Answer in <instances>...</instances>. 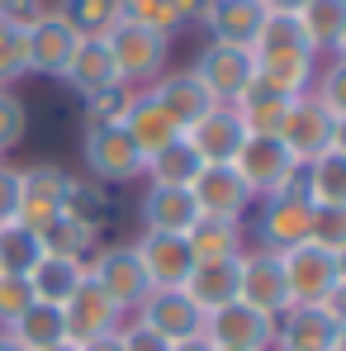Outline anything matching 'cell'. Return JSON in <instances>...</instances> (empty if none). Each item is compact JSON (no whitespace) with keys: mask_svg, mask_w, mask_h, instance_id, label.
Returning a JSON list of instances; mask_svg holds the SVG:
<instances>
[{"mask_svg":"<svg viewBox=\"0 0 346 351\" xmlns=\"http://www.w3.org/2000/svg\"><path fill=\"white\" fill-rule=\"evenodd\" d=\"M62 214L76 219V223H90V228H105V214H110V199L95 180H81L71 176L66 180V195H62Z\"/></svg>","mask_w":346,"mask_h":351,"instance_id":"36","label":"cell"},{"mask_svg":"<svg viewBox=\"0 0 346 351\" xmlns=\"http://www.w3.org/2000/svg\"><path fill=\"white\" fill-rule=\"evenodd\" d=\"M119 123L128 128V138L138 143V152H143V157H152L157 147H166L171 138H180V133H185V128L166 114V105L152 95V86L133 90V100H128V110H123V119H119Z\"/></svg>","mask_w":346,"mask_h":351,"instance_id":"20","label":"cell"},{"mask_svg":"<svg viewBox=\"0 0 346 351\" xmlns=\"http://www.w3.org/2000/svg\"><path fill=\"white\" fill-rule=\"evenodd\" d=\"M81 351H119L114 337H105V342H90V347H81Z\"/></svg>","mask_w":346,"mask_h":351,"instance_id":"49","label":"cell"},{"mask_svg":"<svg viewBox=\"0 0 346 351\" xmlns=\"http://www.w3.org/2000/svg\"><path fill=\"white\" fill-rule=\"evenodd\" d=\"M171 10H175L180 24H195V19L204 14V0H171Z\"/></svg>","mask_w":346,"mask_h":351,"instance_id":"46","label":"cell"},{"mask_svg":"<svg viewBox=\"0 0 346 351\" xmlns=\"http://www.w3.org/2000/svg\"><path fill=\"white\" fill-rule=\"evenodd\" d=\"M185 242H190L195 261H232V256L247 252L242 247V219H209V214H199L195 228L185 233Z\"/></svg>","mask_w":346,"mask_h":351,"instance_id":"28","label":"cell"},{"mask_svg":"<svg viewBox=\"0 0 346 351\" xmlns=\"http://www.w3.org/2000/svg\"><path fill=\"white\" fill-rule=\"evenodd\" d=\"M199 219V204L180 185H152L143 195V228L147 233H190Z\"/></svg>","mask_w":346,"mask_h":351,"instance_id":"24","label":"cell"},{"mask_svg":"<svg viewBox=\"0 0 346 351\" xmlns=\"http://www.w3.org/2000/svg\"><path fill=\"white\" fill-rule=\"evenodd\" d=\"M185 138L195 143V152L204 162H232L242 152V143H247V123H242V114L232 105H214L204 119H195L185 128Z\"/></svg>","mask_w":346,"mask_h":351,"instance_id":"21","label":"cell"},{"mask_svg":"<svg viewBox=\"0 0 346 351\" xmlns=\"http://www.w3.org/2000/svg\"><path fill=\"white\" fill-rule=\"evenodd\" d=\"M323 62L313 58L308 48H289V53H256V86L271 90V95H285L299 100L313 90V76H318Z\"/></svg>","mask_w":346,"mask_h":351,"instance_id":"18","label":"cell"},{"mask_svg":"<svg viewBox=\"0 0 346 351\" xmlns=\"http://www.w3.org/2000/svg\"><path fill=\"white\" fill-rule=\"evenodd\" d=\"M34 14H43V0H0V19H14V24H29Z\"/></svg>","mask_w":346,"mask_h":351,"instance_id":"45","label":"cell"},{"mask_svg":"<svg viewBox=\"0 0 346 351\" xmlns=\"http://www.w3.org/2000/svg\"><path fill=\"white\" fill-rule=\"evenodd\" d=\"M199 24L209 29V43H237L251 48L261 24H266V5L261 0H204Z\"/></svg>","mask_w":346,"mask_h":351,"instance_id":"19","label":"cell"},{"mask_svg":"<svg viewBox=\"0 0 346 351\" xmlns=\"http://www.w3.org/2000/svg\"><path fill=\"white\" fill-rule=\"evenodd\" d=\"M62 81L76 86L81 95H90V90H100V86H114L119 66H114V58H110V43H105V38H81L76 53H71V62L62 66Z\"/></svg>","mask_w":346,"mask_h":351,"instance_id":"26","label":"cell"},{"mask_svg":"<svg viewBox=\"0 0 346 351\" xmlns=\"http://www.w3.org/2000/svg\"><path fill=\"white\" fill-rule=\"evenodd\" d=\"M261 5H266V14H299L304 0H261Z\"/></svg>","mask_w":346,"mask_h":351,"instance_id":"47","label":"cell"},{"mask_svg":"<svg viewBox=\"0 0 346 351\" xmlns=\"http://www.w3.org/2000/svg\"><path fill=\"white\" fill-rule=\"evenodd\" d=\"M38 242H43V252H53V256H76V261H90V252L100 247V228L76 223V219L58 214V219L38 233Z\"/></svg>","mask_w":346,"mask_h":351,"instance_id":"32","label":"cell"},{"mask_svg":"<svg viewBox=\"0 0 346 351\" xmlns=\"http://www.w3.org/2000/svg\"><path fill=\"white\" fill-rule=\"evenodd\" d=\"M48 351H81L76 342H58V347H48Z\"/></svg>","mask_w":346,"mask_h":351,"instance_id":"51","label":"cell"},{"mask_svg":"<svg viewBox=\"0 0 346 351\" xmlns=\"http://www.w3.org/2000/svg\"><path fill=\"white\" fill-rule=\"evenodd\" d=\"M313 233V204L304 195V176H294L285 190L261 195V223H256V247L266 252H289Z\"/></svg>","mask_w":346,"mask_h":351,"instance_id":"5","label":"cell"},{"mask_svg":"<svg viewBox=\"0 0 346 351\" xmlns=\"http://www.w3.org/2000/svg\"><path fill=\"white\" fill-rule=\"evenodd\" d=\"M143 328H152L162 342H190V337H199L204 332V308L190 299L185 290H152L143 304H138V313H133Z\"/></svg>","mask_w":346,"mask_h":351,"instance_id":"14","label":"cell"},{"mask_svg":"<svg viewBox=\"0 0 346 351\" xmlns=\"http://www.w3.org/2000/svg\"><path fill=\"white\" fill-rule=\"evenodd\" d=\"M195 76L209 86V95L219 105H237L256 86V53L237 48V43H209L195 62Z\"/></svg>","mask_w":346,"mask_h":351,"instance_id":"10","label":"cell"},{"mask_svg":"<svg viewBox=\"0 0 346 351\" xmlns=\"http://www.w3.org/2000/svg\"><path fill=\"white\" fill-rule=\"evenodd\" d=\"M180 290L190 294L204 313L232 304V299H237V256H232V261H195Z\"/></svg>","mask_w":346,"mask_h":351,"instance_id":"27","label":"cell"},{"mask_svg":"<svg viewBox=\"0 0 346 351\" xmlns=\"http://www.w3.org/2000/svg\"><path fill=\"white\" fill-rule=\"evenodd\" d=\"M285 266V285H289V304H337L342 308V290H346V252L323 247V242H299L280 252Z\"/></svg>","mask_w":346,"mask_h":351,"instance_id":"1","label":"cell"},{"mask_svg":"<svg viewBox=\"0 0 346 351\" xmlns=\"http://www.w3.org/2000/svg\"><path fill=\"white\" fill-rule=\"evenodd\" d=\"M232 110L242 114L247 133H266V138H275V133H280V123H285V114H289V100H285V95L261 90V86H251Z\"/></svg>","mask_w":346,"mask_h":351,"instance_id":"35","label":"cell"},{"mask_svg":"<svg viewBox=\"0 0 346 351\" xmlns=\"http://www.w3.org/2000/svg\"><path fill=\"white\" fill-rule=\"evenodd\" d=\"M14 342L24 351H48V347H58V342H66V318H62V304H29L10 328H5Z\"/></svg>","mask_w":346,"mask_h":351,"instance_id":"31","label":"cell"},{"mask_svg":"<svg viewBox=\"0 0 346 351\" xmlns=\"http://www.w3.org/2000/svg\"><path fill=\"white\" fill-rule=\"evenodd\" d=\"M62 318H66V342H76V347H90V342H105V337H114L119 323L128 318L123 308H119L110 294L100 290L90 276L76 285V294L62 304Z\"/></svg>","mask_w":346,"mask_h":351,"instance_id":"11","label":"cell"},{"mask_svg":"<svg viewBox=\"0 0 346 351\" xmlns=\"http://www.w3.org/2000/svg\"><path fill=\"white\" fill-rule=\"evenodd\" d=\"M313 242L346 252V209H313Z\"/></svg>","mask_w":346,"mask_h":351,"instance_id":"42","label":"cell"},{"mask_svg":"<svg viewBox=\"0 0 346 351\" xmlns=\"http://www.w3.org/2000/svg\"><path fill=\"white\" fill-rule=\"evenodd\" d=\"M199 337L214 351H271L275 347V318H266L251 304L232 299L223 308L204 313V332Z\"/></svg>","mask_w":346,"mask_h":351,"instance_id":"7","label":"cell"},{"mask_svg":"<svg viewBox=\"0 0 346 351\" xmlns=\"http://www.w3.org/2000/svg\"><path fill=\"white\" fill-rule=\"evenodd\" d=\"M76 43H81V34L62 19L58 10H43V14H34V19L24 24L29 71H38V76H62V66L71 62Z\"/></svg>","mask_w":346,"mask_h":351,"instance_id":"15","label":"cell"},{"mask_svg":"<svg viewBox=\"0 0 346 351\" xmlns=\"http://www.w3.org/2000/svg\"><path fill=\"white\" fill-rule=\"evenodd\" d=\"M58 14L81 38H105L119 19H123L119 0H58Z\"/></svg>","mask_w":346,"mask_h":351,"instance_id":"33","label":"cell"},{"mask_svg":"<svg viewBox=\"0 0 346 351\" xmlns=\"http://www.w3.org/2000/svg\"><path fill=\"white\" fill-rule=\"evenodd\" d=\"M105 43H110V58H114L123 86H152L171 58V38L147 24H133V19H119L105 34Z\"/></svg>","mask_w":346,"mask_h":351,"instance_id":"3","label":"cell"},{"mask_svg":"<svg viewBox=\"0 0 346 351\" xmlns=\"http://www.w3.org/2000/svg\"><path fill=\"white\" fill-rule=\"evenodd\" d=\"M29 76V48H24V24L0 19V86H14Z\"/></svg>","mask_w":346,"mask_h":351,"instance_id":"37","label":"cell"},{"mask_svg":"<svg viewBox=\"0 0 346 351\" xmlns=\"http://www.w3.org/2000/svg\"><path fill=\"white\" fill-rule=\"evenodd\" d=\"M133 252H138V261H143L152 290H180L185 276H190V266H195L185 233H147V228H143V237L133 242Z\"/></svg>","mask_w":346,"mask_h":351,"instance_id":"17","label":"cell"},{"mask_svg":"<svg viewBox=\"0 0 346 351\" xmlns=\"http://www.w3.org/2000/svg\"><path fill=\"white\" fill-rule=\"evenodd\" d=\"M128 100H133V86H123V81L81 95V105H86V123H119L123 110H128Z\"/></svg>","mask_w":346,"mask_h":351,"instance_id":"38","label":"cell"},{"mask_svg":"<svg viewBox=\"0 0 346 351\" xmlns=\"http://www.w3.org/2000/svg\"><path fill=\"white\" fill-rule=\"evenodd\" d=\"M299 176L313 209H346V147L318 152L313 162L299 167Z\"/></svg>","mask_w":346,"mask_h":351,"instance_id":"25","label":"cell"},{"mask_svg":"<svg viewBox=\"0 0 346 351\" xmlns=\"http://www.w3.org/2000/svg\"><path fill=\"white\" fill-rule=\"evenodd\" d=\"M299 29L308 38V53L323 62V58H342V43H346V0H304L299 5Z\"/></svg>","mask_w":346,"mask_h":351,"instance_id":"22","label":"cell"},{"mask_svg":"<svg viewBox=\"0 0 346 351\" xmlns=\"http://www.w3.org/2000/svg\"><path fill=\"white\" fill-rule=\"evenodd\" d=\"M346 318L337 304H289L275 318V347L271 351H342Z\"/></svg>","mask_w":346,"mask_h":351,"instance_id":"4","label":"cell"},{"mask_svg":"<svg viewBox=\"0 0 346 351\" xmlns=\"http://www.w3.org/2000/svg\"><path fill=\"white\" fill-rule=\"evenodd\" d=\"M152 95L166 105V114L180 123V128H190L195 119H204L219 100L209 95V86L195 76V66H185V71H171V76H157L152 81Z\"/></svg>","mask_w":346,"mask_h":351,"instance_id":"23","label":"cell"},{"mask_svg":"<svg viewBox=\"0 0 346 351\" xmlns=\"http://www.w3.org/2000/svg\"><path fill=\"white\" fill-rule=\"evenodd\" d=\"M190 195L209 219H247V209L256 204L251 185L237 176L232 162H204V171L190 180Z\"/></svg>","mask_w":346,"mask_h":351,"instance_id":"13","label":"cell"},{"mask_svg":"<svg viewBox=\"0 0 346 351\" xmlns=\"http://www.w3.org/2000/svg\"><path fill=\"white\" fill-rule=\"evenodd\" d=\"M143 152L123 123H86V167L95 185H128L143 176Z\"/></svg>","mask_w":346,"mask_h":351,"instance_id":"8","label":"cell"},{"mask_svg":"<svg viewBox=\"0 0 346 351\" xmlns=\"http://www.w3.org/2000/svg\"><path fill=\"white\" fill-rule=\"evenodd\" d=\"M24 133H29V110H24V100H19L10 86H0V157L14 152V147L24 143Z\"/></svg>","mask_w":346,"mask_h":351,"instance_id":"39","label":"cell"},{"mask_svg":"<svg viewBox=\"0 0 346 351\" xmlns=\"http://www.w3.org/2000/svg\"><path fill=\"white\" fill-rule=\"evenodd\" d=\"M29 304H34V285H29V276H0V328H10Z\"/></svg>","mask_w":346,"mask_h":351,"instance_id":"41","label":"cell"},{"mask_svg":"<svg viewBox=\"0 0 346 351\" xmlns=\"http://www.w3.org/2000/svg\"><path fill=\"white\" fill-rule=\"evenodd\" d=\"M237 299L251 304L256 313L266 318H280L289 308V285H285V266H280V252H266V247H251L237 256Z\"/></svg>","mask_w":346,"mask_h":351,"instance_id":"9","label":"cell"},{"mask_svg":"<svg viewBox=\"0 0 346 351\" xmlns=\"http://www.w3.org/2000/svg\"><path fill=\"white\" fill-rule=\"evenodd\" d=\"M171 351H214V347H209V342H204V337H190V342H175Z\"/></svg>","mask_w":346,"mask_h":351,"instance_id":"48","label":"cell"},{"mask_svg":"<svg viewBox=\"0 0 346 351\" xmlns=\"http://www.w3.org/2000/svg\"><path fill=\"white\" fill-rule=\"evenodd\" d=\"M275 138L289 147V157L304 167V162H313L318 152L346 147V119L332 114L318 95H299V100H289V114H285V123H280Z\"/></svg>","mask_w":346,"mask_h":351,"instance_id":"2","label":"cell"},{"mask_svg":"<svg viewBox=\"0 0 346 351\" xmlns=\"http://www.w3.org/2000/svg\"><path fill=\"white\" fill-rule=\"evenodd\" d=\"M232 167H237V176L251 185L256 199L285 190L289 180L299 176V162L289 157V147L280 143V138H266V133H247V143H242V152L232 157Z\"/></svg>","mask_w":346,"mask_h":351,"instance_id":"12","label":"cell"},{"mask_svg":"<svg viewBox=\"0 0 346 351\" xmlns=\"http://www.w3.org/2000/svg\"><path fill=\"white\" fill-rule=\"evenodd\" d=\"M81 280H86V261H76V256H53V252H43L38 266L29 271V285H34V299H38V304H66Z\"/></svg>","mask_w":346,"mask_h":351,"instance_id":"30","label":"cell"},{"mask_svg":"<svg viewBox=\"0 0 346 351\" xmlns=\"http://www.w3.org/2000/svg\"><path fill=\"white\" fill-rule=\"evenodd\" d=\"M0 162H5V157H0Z\"/></svg>","mask_w":346,"mask_h":351,"instance_id":"52","label":"cell"},{"mask_svg":"<svg viewBox=\"0 0 346 351\" xmlns=\"http://www.w3.org/2000/svg\"><path fill=\"white\" fill-rule=\"evenodd\" d=\"M114 342H119V351H171V342H162V337H157L152 328H143L138 318H123V323H119Z\"/></svg>","mask_w":346,"mask_h":351,"instance_id":"43","label":"cell"},{"mask_svg":"<svg viewBox=\"0 0 346 351\" xmlns=\"http://www.w3.org/2000/svg\"><path fill=\"white\" fill-rule=\"evenodd\" d=\"M0 351H24V347H19V342H14V337H10V332L0 328Z\"/></svg>","mask_w":346,"mask_h":351,"instance_id":"50","label":"cell"},{"mask_svg":"<svg viewBox=\"0 0 346 351\" xmlns=\"http://www.w3.org/2000/svg\"><path fill=\"white\" fill-rule=\"evenodd\" d=\"M24 185H19V223L43 233L53 219L62 214V195H66V180L71 176L53 167V162H34V167H19Z\"/></svg>","mask_w":346,"mask_h":351,"instance_id":"16","label":"cell"},{"mask_svg":"<svg viewBox=\"0 0 346 351\" xmlns=\"http://www.w3.org/2000/svg\"><path fill=\"white\" fill-rule=\"evenodd\" d=\"M86 276L110 294L128 318H133V313H138V304L152 294V280H147V271H143V261H138L133 242L95 247V252H90V261H86Z\"/></svg>","mask_w":346,"mask_h":351,"instance_id":"6","label":"cell"},{"mask_svg":"<svg viewBox=\"0 0 346 351\" xmlns=\"http://www.w3.org/2000/svg\"><path fill=\"white\" fill-rule=\"evenodd\" d=\"M43 256V242L24 223H0V276H29Z\"/></svg>","mask_w":346,"mask_h":351,"instance_id":"34","label":"cell"},{"mask_svg":"<svg viewBox=\"0 0 346 351\" xmlns=\"http://www.w3.org/2000/svg\"><path fill=\"white\" fill-rule=\"evenodd\" d=\"M119 10H123V19H133V24H147V29L166 34V38H171L175 29H180V19H175L171 0H119Z\"/></svg>","mask_w":346,"mask_h":351,"instance_id":"40","label":"cell"},{"mask_svg":"<svg viewBox=\"0 0 346 351\" xmlns=\"http://www.w3.org/2000/svg\"><path fill=\"white\" fill-rule=\"evenodd\" d=\"M19 185H24L19 167L0 162V223H19Z\"/></svg>","mask_w":346,"mask_h":351,"instance_id":"44","label":"cell"},{"mask_svg":"<svg viewBox=\"0 0 346 351\" xmlns=\"http://www.w3.org/2000/svg\"><path fill=\"white\" fill-rule=\"evenodd\" d=\"M204 171V157L195 152V143L180 133L171 138L166 147H157L147 162H143V176L152 180V185H180V190H190V180Z\"/></svg>","mask_w":346,"mask_h":351,"instance_id":"29","label":"cell"}]
</instances>
